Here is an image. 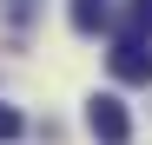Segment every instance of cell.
<instances>
[{
	"instance_id": "obj_1",
	"label": "cell",
	"mask_w": 152,
	"mask_h": 145,
	"mask_svg": "<svg viewBox=\"0 0 152 145\" xmlns=\"http://www.w3.org/2000/svg\"><path fill=\"white\" fill-rule=\"evenodd\" d=\"M86 125H93L99 145H126V138H132V112H126L113 92H99V99L86 106Z\"/></svg>"
},
{
	"instance_id": "obj_2",
	"label": "cell",
	"mask_w": 152,
	"mask_h": 145,
	"mask_svg": "<svg viewBox=\"0 0 152 145\" xmlns=\"http://www.w3.org/2000/svg\"><path fill=\"white\" fill-rule=\"evenodd\" d=\"M106 66H113L119 86H152V46L145 40H119L113 53H106Z\"/></svg>"
},
{
	"instance_id": "obj_3",
	"label": "cell",
	"mask_w": 152,
	"mask_h": 145,
	"mask_svg": "<svg viewBox=\"0 0 152 145\" xmlns=\"http://www.w3.org/2000/svg\"><path fill=\"white\" fill-rule=\"evenodd\" d=\"M73 27H80V33L113 27V7H106V0H73Z\"/></svg>"
},
{
	"instance_id": "obj_4",
	"label": "cell",
	"mask_w": 152,
	"mask_h": 145,
	"mask_svg": "<svg viewBox=\"0 0 152 145\" xmlns=\"http://www.w3.org/2000/svg\"><path fill=\"white\" fill-rule=\"evenodd\" d=\"M152 33V0H132V13H126V33L119 40H145Z\"/></svg>"
},
{
	"instance_id": "obj_5",
	"label": "cell",
	"mask_w": 152,
	"mask_h": 145,
	"mask_svg": "<svg viewBox=\"0 0 152 145\" xmlns=\"http://www.w3.org/2000/svg\"><path fill=\"white\" fill-rule=\"evenodd\" d=\"M20 132H27V119H20L13 106H0V138H20Z\"/></svg>"
}]
</instances>
